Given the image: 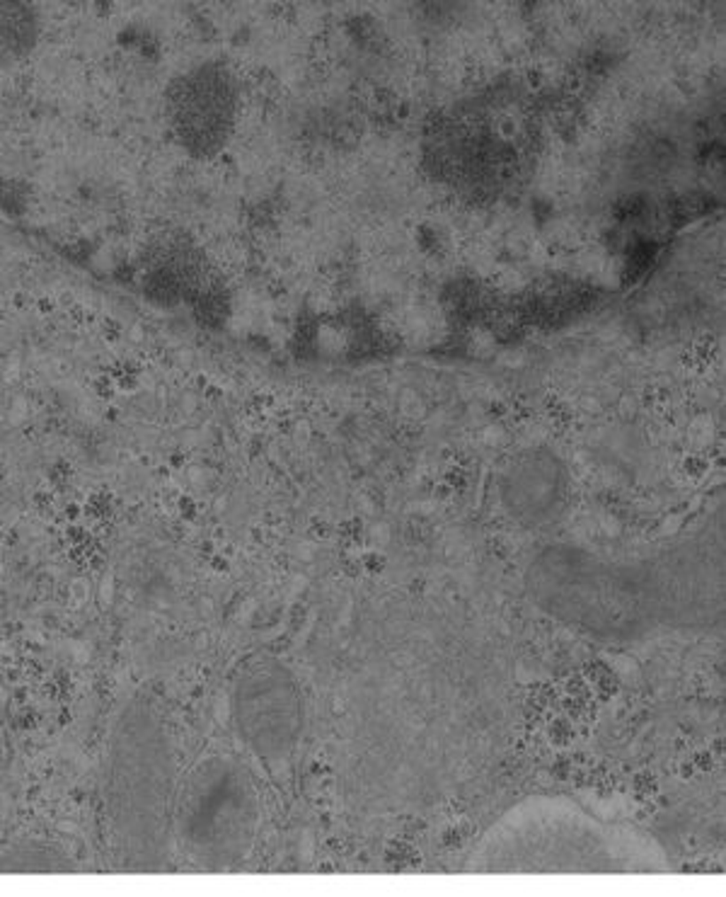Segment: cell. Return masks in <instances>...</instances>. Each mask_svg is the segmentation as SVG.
<instances>
[{
	"label": "cell",
	"mask_w": 726,
	"mask_h": 897,
	"mask_svg": "<svg viewBox=\"0 0 726 897\" xmlns=\"http://www.w3.org/2000/svg\"><path fill=\"white\" fill-rule=\"evenodd\" d=\"M572 498L566 463L545 446L513 456L499 476V500L523 529H545L565 517Z\"/></svg>",
	"instance_id": "obj_6"
},
{
	"label": "cell",
	"mask_w": 726,
	"mask_h": 897,
	"mask_svg": "<svg viewBox=\"0 0 726 897\" xmlns=\"http://www.w3.org/2000/svg\"><path fill=\"white\" fill-rule=\"evenodd\" d=\"M598 294L576 281H547L538 289L526 294V301L519 309V316L526 323L535 326H555V323H569L572 318L582 316L591 311L593 301Z\"/></svg>",
	"instance_id": "obj_7"
},
{
	"label": "cell",
	"mask_w": 726,
	"mask_h": 897,
	"mask_svg": "<svg viewBox=\"0 0 726 897\" xmlns=\"http://www.w3.org/2000/svg\"><path fill=\"white\" fill-rule=\"evenodd\" d=\"M262 820L260 789L233 754H207L177 789L172 827L187 859L199 869L240 863Z\"/></svg>",
	"instance_id": "obj_4"
},
{
	"label": "cell",
	"mask_w": 726,
	"mask_h": 897,
	"mask_svg": "<svg viewBox=\"0 0 726 897\" xmlns=\"http://www.w3.org/2000/svg\"><path fill=\"white\" fill-rule=\"evenodd\" d=\"M141 337H144V330H141V327H134V333H131V340H134V342H138Z\"/></svg>",
	"instance_id": "obj_8"
},
{
	"label": "cell",
	"mask_w": 726,
	"mask_h": 897,
	"mask_svg": "<svg viewBox=\"0 0 726 897\" xmlns=\"http://www.w3.org/2000/svg\"><path fill=\"white\" fill-rule=\"evenodd\" d=\"M230 720L240 743L267 767H284L305 730V704L293 672L274 655H252L230 684Z\"/></svg>",
	"instance_id": "obj_5"
},
{
	"label": "cell",
	"mask_w": 726,
	"mask_h": 897,
	"mask_svg": "<svg viewBox=\"0 0 726 897\" xmlns=\"http://www.w3.org/2000/svg\"><path fill=\"white\" fill-rule=\"evenodd\" d=\"M177 754L158 704L134 694L112 720L102 759V803L124 859L158 863L168 852L177 800Z\"/></svg>",
	"instance_id": "obj_3"
},
{
	"label": "cell",
	"mask_w": 726,
	"mask_h": 897,
	"mask_svg": "<svg viewBox=\"0 0 726 897\" xmlns=\"http://www.w3.org/2000/svg\"><path fill=\"white\" fill-rule=\"evenodd\" d=\"M472 873H666L668 854L642 827L566 796H530L480 837Z\"/></svg>",
	"instance_id": "obj_2"
},
{
	"label": "cell",
	"mask_w": 726,
	"mask_h": 897,
	"mask_svg": "<svg viewBox=\"0 0 726 897\" xmlns=\"http://www.w3.org/2000/svg\"><path fill=\"white\" fill-rule=\"evenodd\" d=\"M523 587L545 617L601 645L719 635L724 541L698 531L636 553L547 544L526 565Z\"/></svg>",
	"instance_id": "obj_1"
}]
</instances>
